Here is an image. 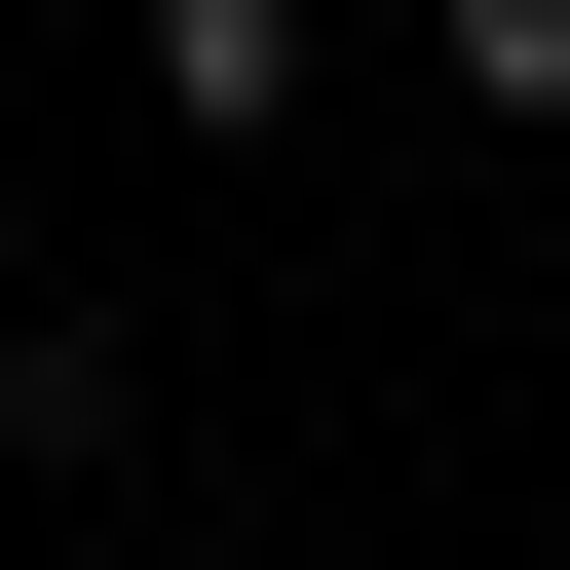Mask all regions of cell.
I'll return each mask as SVG.
<instances>
[{
  "label": "cell",
  "mask_w": 570,
  "mask_h": 570,
  "mask_svg": "<svg viewBox=\"0 0 570 570\" xmlns=\"http://www.w3.org/2000/svg\"><path fill=\"white\" fill-rule=\"evenodd\" d=\"M153 115H190V153H266V115H305V0H153Z\"/></svg>",
  "instance_id": "cell-1"
},
{
  "label": "cell",
  "mask_w": 570,
  "mask_h": 570,
  "mask_svg": "<svg viewBox=\"0 0 570 570\" xmlns=\"http://www.w3.org/2000/svg\"><path fill=\"white\" fill-rule=\"evenodd\" d=\"M456 77H494V115H570V0H456Z\"/></svg>",
  "instance_id": "cell-2"
}]
</instances>
